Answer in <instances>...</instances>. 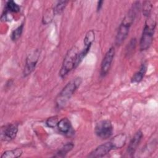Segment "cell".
I'll list each match as a JSON object with an SVG mask.
<instances>
[{
	"label": "cell",
	"instance_id": "cell-1",
	"mask_svg": "<svg viewBox=\"0 0 158 158\" xmlns=\"http://www.w3.org/2000/svg\"><path fill=\"white\" fill-rule=\"evenodd\" d=\"M139 9V2H135L131 8L129 10L127 14L125 16L122 23H120L115 37V44L117 46L121 45L127 37L130 27L133 23L135 16Z\"/></svg>",
	"mask_w": 158,
	"mask_h": 158
},
{
	"label": "cell",
	"instance_id": "cell-2",
	"mask_svg": "<svg viewBox=\"0 0 158 158\" xmlns=\"http://www.w3.org/2000/svg\"><path fill=\"white\" fill-rule=\"evenodd\" d=\"M82 82L80 77H77L70 81L62 89L56 98V104L59 107H63L67 103Z\"/></svg>",
	"mask_w": 158,
	"mask_h": 158
},
{
	"label": "cell",
	"instance_id": "cell-3",
	"mask_svg": "<svg viewBox=\"0 0 158 158\" xmlns=\"http://www.w3.org/2000/svg\"><path fill=\"white\" fill-rule=\"evenodd\" d=\"M156 25V20L151 17H148L144 25L143 33L139 42V49L141 51L146 50L149 48L153 40V36Z\"/></svg>",
	"mask_w": 158,
	"mask_h": 158
},
{
	"label": "cell",
	"instance_id": "cell-4",
	"mask_svg": "<svg viewBox=\"0 0 158 158\" xmlns=\"http://www.w3.org/2000/svg\"><path fill=\"white\" fill-rule=\"evenodd\" d=\"M78 53V48L75 46L72 48L67 52L59 72V75L62 78L65 77L69 72L78 66L77 58Z\"/></svg>",
	"mask_w": 158,
	"mask_h": 158
},
{
	"label": "cell",
	"instance_id": "cell-5",
	"mask_svg": "<svg viewBox=\"0 0 158 158\" xmlns=\"http://www.w3.org/2000/svg\"><path fill=\"white\" fill-rule=\"evenodd\" d=\"M95 133L100 138L106 139L110 138L113 133V126L109 120H102L95 126Z\"/></svg>",
	"mask_w": 158,
	"mask_h": 158
},
{
	"label": "cell",
	"instance_id": "cell-6",
	"mask_svg": "<svg viewBox=\"0 0 158 158\" xmlns=\"http://www.w3.org/2000/svg\"><path fill=\"white\" fill-rule=\"evenodd\" d=\"M18 131L17 123H9L4 125L1 129V138L4 141H9L14 139Z\"/></svg>",
	"mask_w": 158,
	"mask_h": 158
},
{
	"label": "cell",
	"instance_id": "cell-7",
	"mask_svg": "<svg viewBox=\"0 0 158 158\" xmlns=\"http://www.w3.org/2000/svg\"><path fill=\"white\" fill-rule=\"evenodd\" d=\"M39 57L40 52L38 50L33 51L32 53L28 56L26 59V62L23 71V77L28 76L35 70Z\"/></svg>",
	"mask_w": 158,
	"mask_h": 158
},
{
	"label": "cell",
	"instance_id": "cell-8",
	"mask_svg": "<svg viewBox=\"0 0 158 158\" xmlns=\"http://www.w3.org/2000/svg\"><path fill=\"white\" fill-rule=\"evenodd\" d=\"M115 55V49L114 47H111L106 53L101 65L100 75L102 77H104L107 75L110 70L111 64L112 62L114 57Z\"/></svg>",
	"mask_w": 158,
	"mask_h": 158
},
{
	"label": "cell",
	"instance_id": "cell-9",
	"mask_svg": "<svg viewBox=\"0 0 158 158\" xmlns=\"http://www.w3.org/2000/svg\"><path fill=\"white\" fill-rule=\"evenodd\" d=\"M113 149L111 143L107 142L98 146L88 156L89 157H102Z\"/></svg>",
	"mask_w": 158,
	"mask_h": 158
},
{
	"label": "cell",
	"instance_id": "cell-10",
	"mask_svg": "<svg viewBox=\"0 0 158 158\" xmlns=\"http://www.w3.org/2000/svg\"><path fill=\"white\" fill-rule=\"evenodd\" d=\"M143 137V133L141 131L138 130L133 136L131 139L130 141L128 144L127 152L130 156H133L137 149L138 146L139 144V143Z\"/></svg>",
	"mask_w": 158,
	"mask_h": 158
},
{
	"label": "cell",
	"instance_id": "cell-11",
	"mask_svg": "<svg viewBox=\"0 0 158 158\" xmlns=\"http://www.w3.org/2000/svg\"><path fill=\"white\" fill-rule=\"evenodd\" d=\"M126 139L127 137L124 133H120L119 135L115 136L110 141L112 145L113 149H120L123 147V146L125 144Z\"/></svg>",
	"mask_w": 158,
	"mask_h": 158
},
{
	"label": "cell",
	"instance_id": "cell-12",
	"mask_svg": "<svg viewBox=\"0 0 158 158\" xmlns=\"http://www.w3.org/2000/svg\"><path fill=\"white\" fill-rule=\"evenodd\" d=\"M57 128L60 132L64 134L69 133L72 128L70 121L66 117L62 118L57 123Z\"/></svg>",
	"mask_w": 158,
	"mask_h": 158
},
{
	"label": "cell",
	"instance_id": "cell-13",
	"mask_svg": "<svg viewBox=\"0 0 158 158\" xmlns=\"http://www.w3.org/2000/svg\"><path fill=\"white\" fill-rule=\"evenodd\" d=\"M146 70H147V65L145 64H143L141 65L139 70L137 72H136L132 77V78L131 79V83L140 82L143 80V78L146 72Z\"/></svg>",
	"mask_w": 158,
	"mask_h": 158
},
{
	"label": "cell",
	"instance_id": "cell-14",
	"mask_svg": "<svg viewBox=\"0 0 158 158\" xmlns=\"http://www.w3.org/2000/svg\"><path fill=\"white\" fill-rule=\"evenodd\" d=\"M22 150L20 148H16L12 150L6 151L2 155V158H16L20 157L22 154Z\"/></svg>",
	"mask_w": 158,
	"mask_h": 158
},
{
	"label": "cell",
	"instance_id": "cell-15",
	"mask_svg": "<svg viewBox=\"0 0 158 158\" xmlns=\"http://www.w3.org/2000/svg\"><path fill=\"white\" fill-rule=\"evenodd\" d=\"M20 6L15 3L14 1H8L6 2L4 14H7L9 12H15L17 13L20 11Z\"/></svg>",
	"mask_w": 158,
	"mask_h": 158
},
{
	"label": "cell",
	"instance_id": "cell-16",
	"mask_svg": "<svg viewBox=\"0 0 158 158\" xmlns=\"http://www.w3.org/2000/svg\"><path fill=\"white\" fill-rule=\"evenodd\" d=\"M74 145L72 143H68L65 144L54 156V157H64L67 154V152H70L73 148Z\"/></svg>",
	"mask_w": 158,
	"mask_h": 158
},
{
	"label": "cell",
	"instance_id": "cell-17",
	"mask_svg": "<svg viewBox=\"0 0 158 158\" xmlns=\"http://www.w3.org/2000/svg\"><path fill=\"white\" fill-rule=\"evenodd\" d=\"M152 9V5L150 1H144L143 3V14L144 16L148 17L151 15V12Z\"/></svg>",
	"mask_w": 158,
	"mask_h": 158
},
{
	"label": "cell",
	"instance_id": "cell-18",
	"mask_svg": "<svg viewBox=\"0 0 158 158\" xmlns=\"http://www.w3.org/2000/svg\"><path fill=\"white\" fill-rule=\"evenodd\" d=\"M94 40V32L93 30H89L87 32L84 38V44L86 46H91L92 43Z\"/></svg>",
	"mask_w": 158,
	"mask_h": 158
},
{
	"label": "cell",
	"instance_id": "cell-19",
	"mask_svg": "<svg viewBox=\"0 0 158 158\" xmlns=\"http://www.w3.org/2000/svg\"><path fill=\"white\" fill-rule=\"evenodd\" d=\"M23 28V23H22L20 26L16 28L11 33V39L12 41L17 40L21 36Z\"/></svg>",
	"mask_w": 158,
	"mask_h": 158
},
{
	"label": "cell",
	"instance_id": "cell-20",
	"mask_svg": "<svg viewBox=\"0 0 158 158\" xmlns=\"http://www.w3.org/2000/svg\"><path fill=\"white\" fill-rule=\"evenodd\" d=\"M68 3V1H59L56 6L54 7V8L53 9L54 10V12L55 14H60L64 9H65V7H66L67 4Z\"/></svg>",
	"mask_w": 158,
	"mask_h": 158
},
{
	"label": "cell",
	"instance_id": "cell-21",
	"mask_svg": "<svg viewBox=\"0 0 158 158\" xmlns=\"http://www.w3.org/2000/svg\"><path fill=\"white\" fill-rule=\"evenodd\" d=\"M59 122L58 117L57 116H52L48 118L46 121V125L51 128H54L56 126H57V123Z\"/></svg>",
	"mask_w": 158,
	"mask_h": 158
},
{
	"label": "cell",
	"instance_id": "cell-22",
	"mask_svg": "<svg viewBox=\"0 0 158 158\" xmlns=\"http://www.w3.org/2000/svg\"><path fill=\"white\" fill-rule=\"evenodd\" d=\"M102 4H103V1H99L98 2V5H97V10L98 11L100 10L101 8L102 7Z\"/></svg>",
	"mask_w": 158,
	"mask_h": 158
}]
</instances>
